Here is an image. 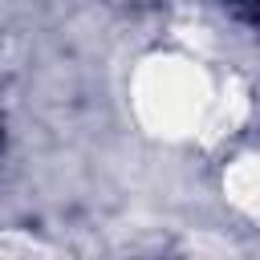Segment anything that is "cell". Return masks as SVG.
Listing matches in <instances>:
<instances>
[{"label": "cell", "instance_id": "obj_1", "mask_svg": "<svg viewBox=\"0 0 260 260\" xmlns=\"http://www.w3.org/2000/svg\"><path fill=\"white\" fill-rule=\"evenodd\" d=\"M236 8V16H244L252 28H260V0H228Z\"/></svg>", "mask_w": 260, "mask_h": 260}]
</instances>
